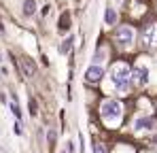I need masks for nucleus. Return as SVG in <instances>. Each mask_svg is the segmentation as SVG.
I'll list each match as a JSON object with an SVG mask.
<instances>
[{
    "label": "nucleus",
    "mask_w": 157,
    "mask_h": 153,
    "mask_svg": "<svg viewBox=\"0 0 157 153\" xmlns=\"http://www.w3.org/2000/svg\"><path fill=\"white\" fill-rule=\"evenodd\" d=\"M110 81H113V85L119 89V92H125L128 87H130L132 83V70L128 64H123V62H119V64H115L113 68H110Z\"/></svg>",
    "instance_id": "obj_1"
},
{
    "label": "nucleus",
    "mask_w": 157,
    "mask_h": 153,
    "mask_svg": "<svg viewBox=\"0 0 157 153\" xmlns=\"http://www.w3.org/2000/svg\"><path fill=\"white\" fill-rule=\"evenodd\" d=\"M104 19H106V24H108V26L117 24V11H115L113 6H108V9H106V15H104Z\"/></svg>",
    "instance_id": "obj_10"
},
{
    "label": "nucleus",
    "mask_w": 157,
    "mask_h": 153,
    "mask_svg": "<svg viewBox=\"0 0 157 153\" xmlns=\"http://www.w3.org/2000/svg\"><path fill=\"white\" fill-rule=\"evenodd\" d=\"M72 43H75V38H72V36H68L66 41H62V45H59V53H62V55L70 53V49H72Z\"/></svg>",
    "instance_id": "obj_9"
},
{
    "label": "nucleus",
    "mask_w": 157,
    "mask_h": 153,
    "mask_svg": "<svg viewBox=\"0 0 157 153\" xmlns=\"http://www.w3.org/2000/svg\"><path fill=\"white\" fill-rule=\"evenodd\" d=\"M153 126H155V119L153 117H140L134 124V128H138V130H151Z\"/></svg>",
    "instance_id": "obj_8"
},
{
    "label": "nucleus",
    "mask_w": 157,
    "mask_h": 153,
    "mask_svg": "<svg viewBox=\"0 0 157 153\" xmlns=\"http://www.w3.org/2000/svg\"><path fill=\"white\" fill-rule=\"evenodd\" d=\"M142 41H144V45L155 47V45H157V24H149L147 28H144V32H142Z\"/></svg>",
    "instance_id": "obj_4"
},
{
    "label": "nucleus",
    "mask_w": 157,
    "mask_h": 153,
    "mask_svg": "<svg viewBox=\"0 0 157 153\" xmlns=\"http://www.w3.org/2000/svg\"><path fill=\"white\" fill-rule=\"evenodd\" d=\"M70 15H68V13H64V15H62V19H59V30H62V32H66V30H68V28H70Z\"/></svg>",
    "instance_id": "obj_13"
},
{
    "label": "nucleus",
    "mask_w": 157,
    "mask_h": 153,
    "mask_svg": "<svg viewBox=\"0 0 157 153\" xmlns=\"http://www.w3.org/2000/svg\"><path fill=\"white\" fill-rule=\"evenodd\" d=\"M102 76H104V70H102V66H98V64L89 66V68H87V73H85V79H87L89 83H98Z\"/></svg>",
    "instance_id": "obj_6"
},
{
    "label": "nucleus",
    "mask_w": 157,
    "mask_h": 153,
    "mask_svg": "<svg viewBox=\"0 0 157 153\" xmlns=\"http://www.w3.org/2000/svg\"><path fill=\"white\" fill-rule=\"evenodd\" d=\"M19 68H21V75L24 76H34V73H36L34 62L28 60V57H21V60H19Z\"/></svg>",
    "instance_id": "obj_7"
},
{
    "label": "nucleus",
    "mask_w": 157,
    "mask_h": 153,
    "mask_svg": "<svg viewBox=\"0 0 157 153\" xmlns=\"http://www.w3.org/2000/svg\"><path fill=\"white\" fill-rule=\"evenodd\" d=\"M0 153H4V151H2V149H0Z\"/></svg>",
    "instance_id": "obj_17"
},
{
    "label": "nucleus",
    "mask_w": 157,
    "mask_h": 153,
    "mask_svg": "<svg viewBox=\"0 0 157 153\" xmlns=\"http://www.w3.org/2000/svg\"><path fill=\"white\" fill-rule=\"evenodd\" d=\"M123 115V104L117 100V98H108L100 104V117L104 119L106 124H115L119 121Z\"/></svg>",
    "instance_id": "obj_2"
},
{
    "label": "nucleus",
    "mask_w": 157,
    "mask_h": 153,
    "mask_svg": "<svg viewBox=\"0 0 157 153\" xmlns=\"http://www.w3.org/2000/svg\"><path fill=\"white\" fill-rule=\"evenodd\" d=\"M94 153H106V147L102 143H94Z\"/></svg>",
    "instance_id": "obj_14"
},
{
    "label": "nucleus",
    "mask_w": 157,
    "mask_h": 153,
    "mask_svg": "<svg viewBox=\"0 0 157 153\" xmlns=\"http://www.w3.org/2000/svg\"><path fill=\"white\" fill-rule=\"evenodd\" d=\"M132 81H134L136 85H147V83H149V70H147L144 66H136V68L132 70Z\"/></svg>",
    "instance_id": "obj_5"
},
{
    "label": "nucleus",
    "mask_w": 157,
    "mask_h": 153,
    "mask_svg": "<svg viewBox=\"0 0 157 153\" xmlns=\"http://www.w3.org/2000/svg\"><path fill=\"white\" fill-rule=\"evenodd\" d=\"M115 38H117V43L121 47H130L132 43H134V38H136V32H134L132 26H121V28H117Z\"/></svg>",
    "instance_id": "obj_3"
},
{
    "label": "nucleus",
    "mask_w": 157,
    "mask_h": 153,
    "mask_svg": "<svg viewBox=\"0 0 157 153\" xmlns=\"http://www.w3.org/2000/svg\"><path fill=\"white\" fill-rule=\"evenodd\" d=\"M28 106H30V113H32V115H36V113H38V111H36L38 106H36V100H34V98H30V102H28Z\"/></svg>",
    "instance_id": "obj_15"
},
{
    "label": "nucleus",
    "mask_w": 157,
    "mask_h": 153,
    "mask_svg": "<svg viewBox=\"0 0 157 153\" xmlns=\"http://www.w3.org/2000/svg\"><path fill=\"white\" fill-rule=\"evenodd\" d=\"M34 11H36V2L34 0H26L24 2V15L30 17V15H34Z\"/></svg>",
    "instance_id": "obj_12"
},
{
    "label": "nucleus",
    "mask_w": 157,
    "mask_h": 153,
    "mask_svg": "<svg viewBox=\"0 0 157 153\" xmlns=\"http://www.w3.org/2000/svg\"><path fill=\"white\" fill-rule=\"evenodd\" d=\"M0 57H2V55H0Z\"/></svg>",
    "instance_id": "obj_18"
},
{
    "label": "nucleus",
    "mask_w": 157,
    "mask_h": 153,
    "mask_svg": "<svg viewBox=\"0 0 157 153\" xmlns=\"http://www.w3.org/2000/svg\"><path fill=\"white\" fill-rule=\"evenodd\" d=\"M11 111H13V115H15L17 119H21V111H19V102H17V96H15V94L11 96Z\"/></svg>",
    "instance_id": "obj_11"
},
{
    "label": "nucleus",
    "mask_w": 157,
    "mask_h": 153,
    "mask_svg": "<svg viewBox=\"0 0 157 153\" xmlns=\"http://www.w3.org/2000/svg\"><path fill=\"white\" fill-rule=\"evenodd\" d=\"M47 140H49V145L53 147V143H55V130H49V134H47Z\"/></svg>",
    "instance_id": "obj_16"
}]
</instances>
